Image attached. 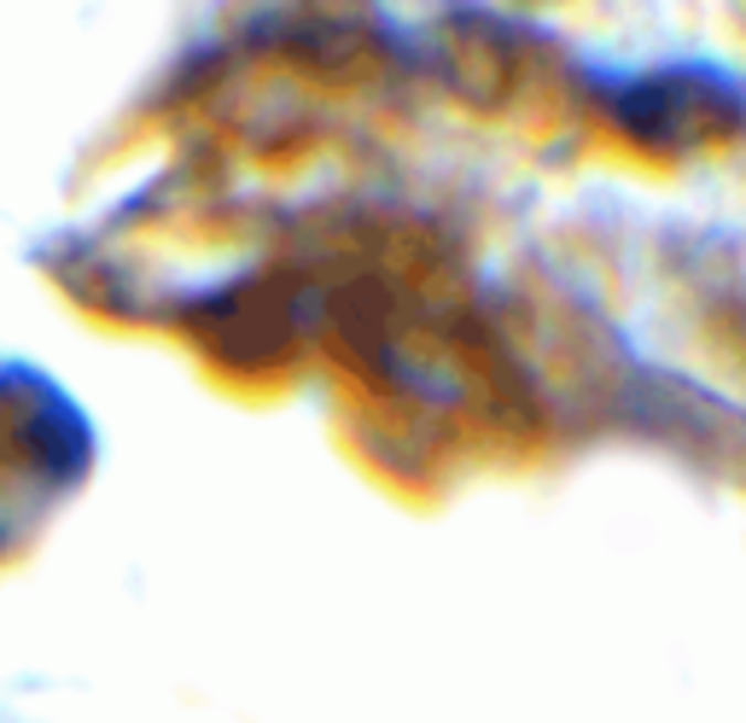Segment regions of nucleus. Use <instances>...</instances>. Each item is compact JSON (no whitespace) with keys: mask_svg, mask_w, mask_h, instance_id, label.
<instances>
[{"mask_svg":"<svg viewBox=\"0 0 746 723\" xmlns=\"http://www.w3.org/2000/svg\"><path fill=\"white\" fill-rule=\"evenodd\" d=\"M740 88L717 71H659L618 94V123L659 152H689L740 129Z\"/></svg>","mask_w":746,"mask_h":723,"instance_id":"obj_1","label":"nucleus"}]
</instances>
